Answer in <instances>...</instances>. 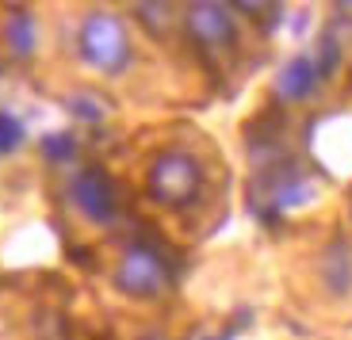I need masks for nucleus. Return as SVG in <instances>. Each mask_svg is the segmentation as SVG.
<instances>
[{"mask_svg":"<svg viewBox=\"0 0 352 340\" xmlns=\"http://www.w3.org/2000/svg\"><path fill=\"white\" fill-rule=\"evenodd\" d=\"M146 188H150L153 203H161L168 210H184L203 192V165L188 149H161L150 172H146Z\"/></svg>","mask_w":352,"mask_h":340,"instance_id":"f257e3e1","label":"nucleus"},{"mask_svg":"<svg viewBox=\"0 0 352 340\" xmlns=\"http://www.w3.org/2000/svg\"><path fill=\"white\" fill-rule=\"evenodd\" d=\"M77 43H80V58L104 77H119L131 65V35H126L123 19L111 16V12L85 16Z\"/></svg>","mask_w":352,"mask_h":340,"instance_id":"f03ea898","label":"nucleus"},{"mask_svg":"<svg viewBox=\"0 0 352 340\" xmlns=\"http://www.w3.org/2000/svg\"><path fill=\"white\" fill-rule=\"evenodd\" d=\"M115 287L131 298H157L168 287V271L153 249L131 245L119 260V268H115Z\"/></svg>","mask_w":352,"mask_h":340,"instance_id":"7ed1b4c3","label":"nucleus"},{"mask_svg":"<svg viewBox=\"0 0 352 340\" xmlns=\"http://www.w3.org/2000/svg\"><path fill=\"white\" fill-rule=\"evenodd\" d=\"M184 27L203 50L219 54V50H234V46H238V23H234V12H230L226 4H214V0L188 4Z\"/></svg>","mask_w":352,"mask_h":340,"instance_id":"20e7f679","label":"nucleus"},{"mask_svg":"<svg viewBox=\"0 0 352 340\" xmlns=\"http://www.w3.org/2000/svg\"><path fill=\"white\" fill-rule=\"evenodd\" d=\"M69 195L77 203V210L88 222L96 226H107L115 222V210H119V199H115V183L107 180L104 168H80L69 183Z\"/></svg>","mask_w":352,"mask_h":340,"instance_id":"39448f33","label":"nucleus"},{"mask_svg":"<svg viewBox=\"0 0 352 340\" xmlns=\"http://www.w3.org/2000/svg\"><path fill=\"white\" fill-rule=\"evenodd\" d=\"M314 84H318V61L307 58V54L291 58L287 65L276 73V96H280L283 104H299V100H307L310 92H314Z\"/></svg>","mask_w":352,"mask_h":340,"instance_id":"423d86ee","label":"nucleus"},{"mask_svg":"<svg viewBox=\"0 0 352 340\" xmlns=\"http://www.w3.org/2000/svg\"><path fill=\"white\" fill-rule=\"evenodd\" d=\"M322 280L333 295H344L352 287V256L344 253V245H333L326 256H322Z\"/></svg>","mask_w":352,"mask_h":340,"instance_id":"0eeeda50","label":"nucleus"},{"mask_svg":"<svg viewBox=\"0 0 352 340\" xmlns=\"http://www.w3.org/2000/svg\"><path fill=\"white\" fill-rule=\"evenodd\" d=\"M4 38H8L12 54H19V58L35 50V19H31V12H23V8L12 12L8 23H4Z\"/></svg>","mask_w":352,"mask_h":340,"instance_id":"6e6552de","label":"nucleus"},{"mask_svg":"<svg viewBox=\"0 0 352 340\" xmlns=\"http://www.w3.org/2000/svg\"><path fill=\"white\" fill-rule=\"evenodd\" d=\"M31 337L35 340H73V332H69L65 314H58V310H38L35 321H31Z\"/></svg>","mask_w":352,"mask_h":340,"instance_id":"1a4fd4ad","label":"nucleus"},{"mask_svg":"<svg viewBox=\"0 0 352 340\" xmlns=\"http://www.w3.org/2000/svg\"><path fill=\"white\" fill-rule=\"evenodd\" d=\"M134 12H138V19L150 27V31H168V23L176 19L173 4H134Z\"/></svg>","mask_w":352,"mask_h":340,"instance_id":"9d476101","label":"nucleus"},{"mask_svg":"<svg viewBox=\"0 0 352 340\" xmlns=\"http://www.w3.org/2000/svg\"><path fill=\"white\" fill-rule=\"evenodd\" d=\"M19 141H23V122H19L16 115L0 111V153H12V149H19Z\"/></svg>","mask_w":352,"mask_h":340,"instance_id":"9b49d317","label":"nucleus"},{"mask_svg":"<svg viewBox=\"0 0 352 340\" xmlns=\"http://www.w3.org/2000/svg\"><path fill=\"white\" fill-rule=\"evenodd\" d=\"M43 149H46V157L50 161H69L73 153H77V146H73L69 134H50V138L43 141Z\"/></svg>","mask_w":352,"mask_h":340,"instance_id":"f8f14e48","label":"nucleus"},{"mask_svg":"<svg viewBox=\"0 0 352 340\" xmlns=\"http://www.w3.org/2000/svg\"><path fill=\"white\" fill-rule=\"evenodd\" d=\"M134 340H173V337H168V332H161V329H142Z\"/></svg>","mask_w":352,"mask_h":340,"instance_id":"ddd939ff","label":"nucleus"}]
</instances>
